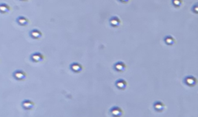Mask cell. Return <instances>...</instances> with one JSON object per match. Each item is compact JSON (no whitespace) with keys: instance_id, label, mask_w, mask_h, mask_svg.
<instances>
[{"instance_id":"1","label":"cell","mask_w":198,"mask_h":117,"mask_svg":"<svg viewBox=\"0 0 198 117\" xmlns=\"http://www.w3.org/2000/svg\"><path fill=\"white\" fill-rule=\"evenodd\" d=\"M184 83L185 84L187 85L188 87H194L195 85L197 84V79L192 75H190V76H186L185 78Z\"/></svg>"},{"instance_id":"2","label":"cell","mask_w":198,"mask_h":117,"mask_svg":"<svg viewBox=\"0 0 198 117\" xmlns=\"http://www.w3.org/2000/svg\"><path fill=\"white\" fill-rule=\"evenodd\" d=\"M13 77L16 80L21 81L26 78V73L23 70H16L13 73Z\"/></svg>"},{"instance_id":"3","label":"cell","mask_w":198,"mask_h":117,"mask_svg":"<svg viewBox=\"0 0 198 117\" xmlns=\"http://www.w3.org/2000/svg\"><path fill=\"white\" fill-rule=\"evenodd\" d=\"M44 59V55L41 52H34L30 55V60L34 62H40Z\"/></svg>"},{"instance_id":"4","label":"cell","mask_w":198,"mask_h":117,"mask_svg":"<svg viewBox=\"0 0 198 117\" xmlns=\"http://www.w3.org/2000/svg\"><path fill=\"white\" fill-rule=\"evenodd\" d=\"M30 36L34 40H38L42 36V32L39 29H33L30 31Z\"/></svg>"},{"instance_id":"5","label":"cell","mask_w":198,"mask_h":117,"mask_svg":"<svg viewBox=\"0 0 198 117\" xmlns=\"http://www.w3.org/2000/svg\"><path fill=\"white\" fill-rule=\"evenodd\" d=\"M126 67H127L126 63H125V62H123V61H119L114 64V69L116 71V72H118V73L124 72L125 69H126Z\"/></svg>"},{"instance_id":"6","label":"cell","mask_w":198,"mask_h":117,"mask_svg":"<svg viewBox=\"0 0 198 117\" xmlns=\"http://www.w3.org/2000/svg\"><path fill=\"white\" fill-rule=\"evenodd\" d=\"M21 105H22L24 110H31V109L34 107L35 104H34L33 101L30 100V99H24V100H23V102L21 103Z\"/></svg>"},{"instance_id":"7","label":"cell","mask_w":198,"mask_h":117,"mask_svg":"<svg viewBox=\"0 0 198 117\" xmlns=\"http://www.w3.org/2000/svg\"><path fill=\"white\" fill-rule=\"evenodd\" d=\"M110 113L112 116H122L123 114L122 110L119 106H114L110 109Z\"/></svg>"},{"instance_id":"8","label":"cell","mask_w":198,"mask_h":117,"mask_svg":"<svg viewBox=\"0 0 198 117\" xmlns=\"http://www.w3.org/2000/svg\"><path fill=\"white\" fill-rule=\"evenodd\" d=\"M70 69L72 72L75 73H79L83 70V66L81 65L79 62H73L70 65Z\"/></svg>"},{"instance_id":"9","label":"cell","mask_w":198,"mask_h":117,"mask_svg":"<svg viewBox=\"0 0 198 117\" xmlns=\"http://www.w3.org/2000/svg\"><path fill=\"white\" fill-rule=\"evenodd\" d=\"M16 22L17 24L20 25V26H25V25H27L29 24V19L28 18H26L25 16H23V15H21V16H19L17 19H16Z\"/></svg>"},{"instance_id":"10","label":"cell","mask_w":198,"mask_h":117,"mask_svg":"<svg viewBox=\"0 0 198 117\" xmlns=\"http://www.w3.org/2000/svg\"><path fill=\"white\" fill-rule=\"evenodd\" d=\"M116 86L117 87L118 89H121V90H123V89H125L127 88V86H128V83H127V81L125 79H122V78H120V79H118L116 82Z\"/></svg>"},{"instance_id":"11","label":"cell","mask_w":198,"mask_h":117,"mask_svg":"<svg viewBox=\"0 0 198 117\" xmlns=\"http://www.w3.org/2000/svg\"><path fill=\"white\" fill-rule=\"evenodd\" d=\"M110 24L112 27H118L121 24V19L118 16H113L110 19Z\"/></svg>"},{"instance_id":"12","label":"cell","mask_w":198,"mask_h":117,"mask_svg":"<svg viewBox=\"0 0 198 117\" xmlns=\"http://www.w3.org/2000/svg\"><path fill=\"white\" fill-rule=\"evenodd\" d=\"M154 110H155L156 111L162 112V111L164 110V109H165V104L163 103V102H161V101H159V100L155 101V102L154 103Z\"/></svg>"},{"instance_id":"13","label":"cell","mask_w":198,"mask_h":117,"mask_svg":"<svg viewBox=\"0 0 198 117\" xmlns=\"http://www.w3.org/2000/svg\"><path fill=\"white\" fill-rule=\"evenodd\" d=\"M10 11V6L6 3L0 4V14H7Z\"/></svg>"},{"instance_id":"14","label":"cell","mask_w":198,"mask_h":117,"mask_svg":"<svg viewBox=\"0 0 198 117\" xmlns=\"http://www.w3.org/2000/svg\"><path fill=\"white\" fill-rule=\"evenodd\" d=\"M164 41L166 45H168V46H172V45H174L175 42V38L173 37L172 36H166L164 39Z\"/></svg>"},{"instance_id":"15","label":"cell","mask_w":198,"mask_h":117,"mask_svg":"<svg viewBox=\"0 0 198 117\" xmlns=\"http://www.w3.org/2000/svg\"><path fill=\"white\" fill-rule=\"evenodd\" d=\"M172 4L174 5L175 7L178 8L182 4V0H172Z\"/></svg>"},{"instance_id":"16","label":"cell","mask_w":198,"mask_h":117,"mask_svg":"<svg viewBox=\"0 0 198 117\" xmlns=\"http://www.w3.org/2000/svg\"><path fill=\"white\" fill-rule=\"evenodd\" d=\"M192 11H193L195 14H198V4H196L194 5L193 8H192Z\"/></svg>"},{"instance_id":"17","label":"cell","mask_w":198,"mask_h":117,"mask_svg":"<svg viewBox=\"0 0 198 117\" xmlns=\"http://www.w3.org/2000/svg\"><path fill=\"white\" fill-rule=\"evenodd\" d=\"M121 3H123V4H127V3H128L129 2V0H119Z\"/></svg>"},{"instance_id":"18","label":"cell","mask_w":198,"mask_h":117,"mask_svg":"<svg viewBox=\"0 0 198 117\" xmlns=\"http://www.w3.org/2000/svg\"><path fill=\"white\" fill-rule=\"evenodd\" d=\"M21 1H27V0H21Z\"/></svg>"}]
</instances>
